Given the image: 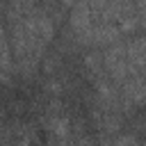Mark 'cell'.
Segmentation results:
<instances>
[{"instance_id": "6da1fadb", "label": "cell", "mask_w": 146, "mask_h": 146, "mask_svg": "<svg viewBox=\"0 0 146 146\" xmlns=\"http://www.w3.org/2000/svg\"><path fill=\"white\" fill-rule=\"evenodd\" d=\"M123 103L128 107H139L146 103V75H132L123 82Z\"/></svg>"}, {"instance_id": "7a4b0ae2", "label": "cell", "mask_w": 146, "mask_h": 146, "mask_svg": "<svg viewBox=\"0 0 146 146\" xmlns=\"http://www.w3.org/2000/svg\"><path fill=\"white\" fill-rule=\"evenodd\" d=\"M94 25V11L91 7L87 5V0H78L75 7H73V14H71V27L75 32H84Z\"/></svg>"}, {"instance_id": "3957f363", "label": "cell", "mask_w": 146, "mask_h": 146, "mask_svg": "<svg viewBox=\"0 0 146 146\" xmlns=\"http://www.w3.org/2000/svg\"><path fill=\"white\" fill-rule=\"evenodd\" d=\"M119 32L121 34H132V32H137V30H141L139 27V16H137V11L135 14H128V16H123L121 21H119Z\"/></svg>"}, {"instance_id": "277c9868", "label": "cell", "mask_w": 146, "mask_h": 146, "mask_svg": "<svg viewBox=\"0 0 146 146\" xmlns=\"http://www.w3.org/2000/svg\"><path fill=\"white\" fill-rule=\"evenodd\" d=\"M107 2H110V0H87V5H89V7H91V11H94V18H96V14H98Z\"/></svg>"}, {"instance_id": "5b68a950", "label": "cell", "mask_w": 146, "mask_h": 146, "mask_svg": "<svg viewBox=\"0 0 146 146\" xmlns=\"http://www.w3.org/2000/svg\"><path fill=\"white\" fill-rule=\"evenodd\" d=\"M5 46H7V36H5V32L0 30V50H2Z\"/></svg>"}, {"instance_id": "8992f818", "label": "cell", "mask_w": 146, "mask_h": 146, "mask_svg": "<svg viewBox=\"0 0 146 146\" xmlns=\"http://www.w3.org/2000/svg\"><path fill=\"white\" fill-rule=\"evenodd\" d=\"M75 2H78V0H62V5H64V7H73Z\"/></svg>"}]
</instances>
